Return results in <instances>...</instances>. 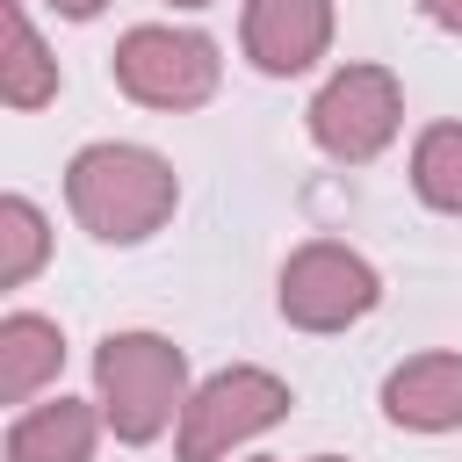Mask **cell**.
I'll return each mask as SVG.
<instances>
[{
	"label": "cell",
	"instance_id": "5b68a950",
	"mask_svg": "<svg viewBox=\"0 0 462 462\" xmlns=\"http://www.w3.org/2000/svg\"><path fill=\"white\" fill-rule=\"evenodd\" d=\"M274 296H282V318L296 332H346L354 318H368L383 303V282L354 245L310 238V245H296L282 260V289Z\"/></svg>",
	"mask_w": 462,
	"mask_h": 462
},
{
	"label": "cell",
	"instance_id": "2e32d148",
	"mask_svg": "<svg viewBox=\"0 0 462 462\" xmlns=\"http://www.w3.org/2000/svg\"><path fill=\"white\" fill-rule=\"evenodd\" d=\"M173 7H209V0H173Z\"/></svg>",
	"mask_w": 462,
	"mask_h": 462
},
{
	"label": "cell",
	"instance_id": "7a4b0ae2",
	"mask_svg": "<svg viewBox=\"0 0 462 462\" xmlns=\"http://www.w3.org/2000/svg\"><path fill=\"white\" fill-rule=\"evenodd\" d=\"M188 354L159 332H108L94 346V404L108 419L116 440L144 448L173 426V411H188Z\"/></svg>",
	"mask_w": 462,
	"mask_h": 462
},
{
	"label": "cell",
	"instance_id": "277c9868",
	"mask_svg": "<svg viewBox=\"0 0 462 462\" xmlns=\"http://www.w3.org/2000/svg\"><path fill=\"white\" fill-rule=\"evenodd\" d=\"M289 419V383L274 368H217L188 411H180V462H224L231 448H245L253 433Z\"/></svg>",
	"mask_w": 462,
	"mask_h": 462
},
{
	"label": "cell",
	"instance_id": "e0dca14e",
	"mask_svg": "<svg viewBox=\"0 0 462 462\" xmlns=\"http://www.w3.org/2000/svg\"><path fill=\"white\" fill-rule=\"evenodd\" d=\"M310 462H339V455H310Z\"/></svg>",
	"mask_w": 462,
	"mask_h": 462
},
{
	"label": "cell",
	"instance_id": "9c48e42d",
	"mask_svg": "<svg viewBox=\"0 0 462 462\" xmlns=\"http://www.w3.org/2000/svg\"><path fill=\"white\" fill-rule=\"evenodd\" d=\"M94 433H101V411L79 397H58L7 426V462H94Z\"/></svg>",
	"mask_w": 462,
	"mask_h": 462
},
{
	"label": "cell",
	"instance_id": "6da1fadb",
	"mask_svg": "<svg viewBox=\"0 0 462 462\" xmlns=\"http://www.w3.org/2000/svg\"><path fill=\"white\" fill-rule=\"evenodd\" d=\"M65 202H72V217H79L94 238L137 245V238H152V231L173 217L180 180H173V166H166L159 152L108 137V144L72 152V166H65Z\"/></svg>",
	"mask_w": 462,
	"mask_h": 462
},
{
	"label": "cell",
	"instance_id": "30bf717a",
	"mask_svg": "<svg viewBox=\"0 0 462 462\" xmlns=\"http://www.w3.org/2000/svg\"><path fill=\"white\" fill-rule=\"evenodd\" d=\"M58 368H65V332L36 310H7L0 318V404H29Z\"/></svg>",
	"mask_w": 462,
	"mask_h": 462
},
{
	"label": "cell",
	"instance_id": "5bb4252c",
	"mask_svg": "<svg viewBox=\"0 0 462 462\" xmlns=\"http://www.w3.org/2000/svg\"><path fill=\"white\" fill-rule=\"evenodd\" d=\"M419 7H426L440 29H455V36H462V0H419Z\"/></svg>",
	"mask_w": 462,
	"mask_h": 462
},
{
	"label": "cell",
	"instance_id": "8fae6325",
	"mask_svg": "<svg viewBox=\"0 0 462 462\" xmlns=\"http://www.w3.org/2000/svg\"><path fill=\"white\" fill-rule=\"evenodd\" d=\"M0 101L7 108H43L58 101V58L43 51L36 22L22 7H7V58H0Z\"/></svg>",
	"mask_w": 462,
	"mask_h": 462
},
{
	"label": "cell",
	"instance_id": "4fadbf2b",
	"mask_svg": "<svg viewBox=\"0 0 462 462\" xmlns=\"http://www.w3.org/2000/svg\"><path fill=\"white\" fill-rule=\"evenodd\" d=\"M51 253V224L29 195H0V289H22Z\"/></svg>",
	"mask_w": 462,
	"mask_h": 462
},
{
	"label": "cell",
	"instance_id": "ba28073f",
	"mask_svg": "<svg viewBox=\"0 0 462 462\" xmlns=\"http://www.w3.org/2000/svg\"><path fill=\"white\" fill-rule=\"evenodd\" d=\"M383 411L404 433H455L462 426V354H411L383 375Z\"/></svg>",
	"mask_w": 462,
	"mask_h": 462
},
{
	"label": "cell",
	"instance_id": "3957f363",
	"mask_svg": "<svg viewBox=\"0 0 462 462\" xmlns=\"http://www.w3.org/2000/svg\"><path fill=\"white\" fill-rule=\"evenodd\" d=\"M108 72H116V87H123L130 101L180 116V108H202V101L217 94L224 58H217V43H209L202 29H166V22H144V29H130V36L116 43Z\"/></svg>",
	"mask_w": 462,
	"mask_h": 462
},
{
	"label": "cell",
	"instance_id": "7c38bea8",
	"mask_svg": "<svg viewBox=\"0 0 462 462\" xmlns=\"http://www.w3.org/2000/svg\"><path fill=\"white\" fill-rule=\"evenodd\" d=\"M411 188L426 209L462 217V123H433L411 144Z\"/></svg>",
	"mask_w": 462,
	"mask_h": 462
},
{
	"label": "cell",
	"instance_id": "9a60e30c",
	"mask_svg": "<svg viewBox=\"0 0 462 462\" xmlns=\"http://www.w3.org/2000/svg\"><path fill=\"white\" fill-rule=\"evenodd\" d=\"M51 7H58V14H65V22H94V14H101V7H108V0H51Z\"/></svg>",
	"mask_w": 462,
	"mask_h": 462
},
{
	"label": "cell",
	"instance_id": "8992f818",
	"mask_svg": "<svg viewBox=\"0 0 462 462\" xmlns=\"http://www.w3.org/2000/svg\"><path fill=\"white\" fill-rule=\"evenodd\" d=\"M404 123V87L390 65H339L310 101V137L339 166H368Z\"/></svg>",
	"mask_w": 462,
	"mask_h": 462
},
{
	"label": "cell",
	"instance_id": "52a82bcc",
	"mask_svg": "<svg viewBox=\"0 0 462 462\" xmlns=\"http://www.w3.org/2000/svg\"><path fill=\"white\" fill-rule=\"evenodd\" d=\"M238 43L267 79L310 72L325 58V43H332V0H245Z\"/></svg>",
	"mask_w": 462,
	"mask_h": 462
}]
</instances>
